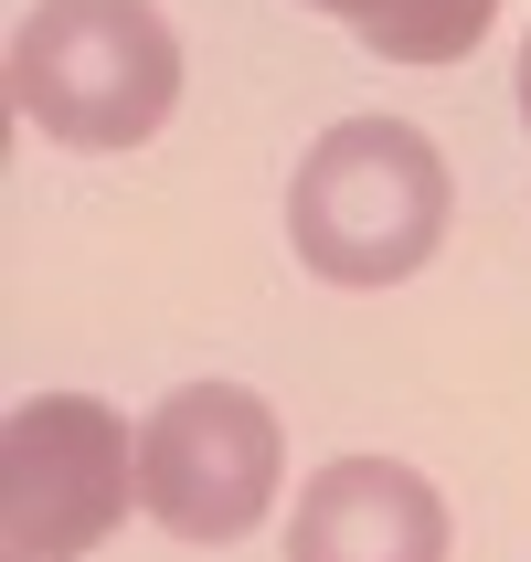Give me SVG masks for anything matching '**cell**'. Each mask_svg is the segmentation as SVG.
I'll list each match as a JSON object with an SVG mask.
<instances>
[{
    "instance_id": "cell-1",
    "label": "cell",
    "mask_w": 531,
    "mask_h": 562,
    "mask_svg": "<svg viewBox=\"0 0 531 562\" xmlns=\"http://www.w3.org/2000/svg\"><path fill=\"white\" fill-rule=\"evenodd\" d=\"M457 223V170L414 117H341L319 127L298 181H287V245L319 286H405L436 266Z\"/></svg>"
},
{
    "instance_id": "cell-2",
    "label": "cell",
    "mask_w": 531,
    "mask_h": 562,
    "mask_svg": "<svg viewBox=\"0 0 531 562\" xmlns=\"http://www.w3.org/2000/svg\"><path fill=\"white\" fill-rule=\"evenodd\" d=\"M11 106L54 149H150L181 106V32L159 0H32L11 32Z\"/></svg>"
},
{
    "instance_id": "cell-3",
    "label": "cell",
    "mask_w": 531,
    "mask_h": 562,
    "mask_svg": "<svg viewBox=\"0 0 531 562\" xmlns=\"http://www.w3.org/2000/svg\"><path fill=\"white\" fill-rule=\"evenodd\" d=\"M287 488V425L245 382H181L139 425V509L191 552L245 541Z\"/></svg>"
},
{
    "instance_id": "cell-4",
    "label": "cell",
    "mask_w": 531,
    "mask_h": 562,
    "mask_svg": "<svg viewBox=\"0 0 531 562\" xmlns=\"http://www.w3.org/2000/svg\"><path fill=\"white\" fill-rule=\"evenodd\" d=\"M139 499V436L96 393H43L0 436V562H86Z\"/></svg>"
},
{
    "instance_id": "cell-5",
    "label": "cell",
    "mask_w": 531,
    "mask_h": 562,
    "mask_svg": "<svg viewBox=\"0 0 531 562\" xmlns=\"http://www.w3.org/2000/svg\"><path fill=\"white\" fill-rule=\"evenodd\" d=\"M457 520H446L436 477L405 457H330L298 477L287 509V562H446Z\"/></svg>"
},
{
    "instance_id": "cell-6",
    "label": "cell",
    "mask_w": 531,
    "mask_h": 562,
    "mask_svg": "<svg viewBox=\"0 0 531 562\" xmlns=\"http://www.w3.org/2000/svg\"><path fill=\"white\" fill-rule=\"evenodd\" d=\"M309 11H330L383 64H468L478 32L500 22V0H309Z\"/></svg>"
},
{
    "instance_id": "cell-7",
    "label": "cell",
    "mask_w": 531,
    "mask_h": 562,
    "mask_svg": "<svg viewBox=\"0 0 531 562\" xmlns=\"http://www.w3.org/2000/svg\"><path fill=\"white\" fill-rule=\"evenodd\" d=\"M521 117H531V32H521Z\"/></svg>"
}]
</instances>
